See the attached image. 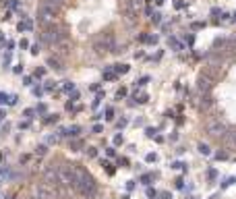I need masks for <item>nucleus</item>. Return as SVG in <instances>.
<instances>
[{"label":"nucleus","instance_id":"30","mask_svg":"<svg viewBox=\"0 0 236 199\" xmlns=\"http://www.w3.org/2000/svg\"><path fill=\"white\" fill-rule=\"evenodd\" d=\"M112 116H114V110H112V106H108V108H106V118L112 120Z\"/></svg>","mask_w":236,"mask_h":199},{"label":"nucleus","instance_id":"44","mask_svg":"<svg viewBox=\"0 0 236 199\" xmlns=\"http://www.w3.org/2000/svg\"><path fill=\"white\" fill-rule=\"evenodd\" d=\"M60 54H69V46H66V44L60 46Z\"/></svg>","mask_w":236,"mask_h":199},{"label":"nucleus","instance_id":"27","mask_svg":"<svg viewBox=\"0 0 236 199\" xmlns=\"http://www.w3.org/2000/svg\"><path fill=\"white\" fill-rule=\"evenodd\" d=\"M145 160H147L149 164H151V162H157V154H147V156H145Z\"/></svg>","mask_w":236,"mask_h":199},{"label":"nucleus","instance_id":"40","mask_svg":"<svg viewBox=\"0 0 236 199\" xmlns=\"http://www.w3.org/2000/svg\"><path fill=\"white\" fill-rule=\"evenodd\" d=\"M35 112H39V114H44V112H46V104H39L37 108H35Z\"/></svg>","mask_w":236,"mask_h":199},{"label":"nucleus","instance_id":"60","mask_svg":"<svg viewBox=\"0 0 236 199\" xmlns=\"http://www.w3.org/2000/svg\"><path fill=\"white\" fill-rule=\"evenodd\" d=\"M29 199H35V197H29Z\"/></svg>","mask_w":236,"mask_h":199},{"label":"nucleus","instance_id":"18","mask_svg":"<svg viewBox=\"0 0 236 199\" xmlns=\"http://www.w3.org/2000/svg\"><path fill=\"white\" fill-rule=\"evenodd\" d=\"M199 151H201L203 156H209V154H211V149H209V145H205V143H199Z\"/></svg>","mask_w":236,"mask_h":199},{"label":"nucleus","instance_id":"4","mask_svg":"<svg viewBox=\"0 0 236 199\" xmlns=\"http://www.w3.org/2000/svg\"><path fill=\"white\" fill-rule=\"evenodd\" d=\"M54 15H56V10L52 9V6L42 4L37 9V21L42 25H52V23H54Z\"/></svg>","mask_w":236,"mask_h":199},{"label":"nucleus","instance_id":"55","mask_svg":"<svg viewBox=\"0 0 236 199\" xmlns=\"http://www.w3.org/2000/svg\"><path fill=\"white\" fill-rule=\"evenodd\" d=\"M4 199H17V195H6Z\"/></svg>","mask_w":236,"mask_h":199},{"label":"nucleus","instance_id":"49","mask_svg":"<svg viewBox=\"0 0 236 199\" xmlns=\"http://www.w3.org/2000/svg\"><path fill=\"white\" fill-rule=\"evenodd\" d=\"M19 46H21V48H27V46H29V42H27V40H21Z\"/></svg>","mask_w":236,"mask_h":199},{"label":"nucleus","instance_id":"58","mask_svg":"<svg viewBox=\"0 0 236 199\" xmlns=\"http://www.w3.org/2000/svg\"><path fill=\"white\" fill-rule=\"evenodd\" d=\"M188 199H197V197H188Z\"/></svg>","mask_w":236,"mask_h":199},{"label":"nucleus","instance_id":"50","mask_svg":"<svg viewBox=\"0 0 236 199\" xmlns=\"http://www.w3.org/2000/svg\"><path fill=\"white\" fill-rule=\"evenodd\" d=\"M93 133H102V124H95V127H93Z\"/></svg>","mask_w":236,"mask_h":199},{"label":"nucleus","instance_id":"16","mask_svg":"<svg viewBox=\"0 0 236 199\" xmlns=\"http://www.w3.org/2000/svg\"><path fill=\"white\" fill-rule=\"evenodd\" d=\"M102 166H104V168H106V172H108L110 176H112V174H114V166L110 164L108 160H102Z\"/></svg>","mask_w":236,"mask_h":199},{"label":"nucleus","instance_id":"3","mask_svg":"<svg viewBox=\"0 0 236 199\" xmlns=\"http://www.w3.org/2000/svg\"><path fill=\"white\" fill-rule=\"evenodd\" d=\"M58 185L75 187V166H58Z\"/></svg>","mask_w":236,"mask_h":199},{"label":"nucleus","instance_id":"5","mask_svg":"<svg viewBox=\"0 0 236 199\" xmlns=\"http://www.w3.org/2000/svg\"><path fill=\"white\" fill-rule=\"evenodd\" d=\"M207 133L211 135V137H224L226 135V124L222 122V120H213V122L207 124Z\"/></svg>","mask_w":236,"mask_h":199},{"label":"nucleus","instance_id":"24","mask_svg":"<svg viewBox=\"0 0 236 199\" xmlns=\"http://www.w3.org/2000/svg\"><path fill=\"white\" fill-rule=\"evenodd\" d=\"M151 21H153V23H162V15H160V13H151Z\"/></svg>","mask_w":236,"mask_h":199},{"label":"nucleus","instance_id":"59","mask_svg":"<svg viewBox=\"0 0 236 199\" xmlns=\"http://www.w3.org/2000/svg\"><path fill=\"white\" fill-rule=\"evenodd\" d=\"M234 19H236V13H234Z\"/></svg>","mask_w":236,"mask_h":199},{"label":"nucleus","instance_id":"42","mask_svg":"<svg viewBox=\"0 0 236 199\" xmlns=\"http://www.w3.org/2000/svg\"><path fill=\"white\" fill-rule=\"evenodd\" d=\"M124 95H126V89H118V91H116V98H118V100L124 98Z\"/></svg>","mask_w":236,"mask_h":199},{"label":"nucleus","instance_id":"29","mask_svg":"<svg viewBox=\"0 0 236 199\" xmlns=\"http://www.w3.org/2000/svg\"><path fill=\"white\" fill-rule=\"evenodd\" d=\"M145 42H147V44H157V35H147Z\"/></svg>","mask_w":236,"mask_h":199},{"label":"nucleus","instance_id":"39","mask_svg":"<svg viewBox=\"0 0 236 199\" xmlns=\"http://www.w3.org/2000/svg\"><path fill=\"white\" fill-rule=\"evenodd\" d=\"M33 114H35V110H31V108L25 110V116H27V118H33Z\"/></svg>","mask_w":236,"mask_h":199},{"label":"nucleus","instance_id":"19","mask_svg":"<svg viewBox=\"0 0 236 199\" xmlns=\"http://www.w3.org/2000/svg\"><path fill=\"white\" fill-rule=\"evenodd\" d=\"M62 89L66 91V94H70V91H75V83H70V81H64L62 85Z\"/></svg>","mask_w":236,"mask_h":199},{"label":"nucleus","instance_id":"38","mask_svg":"<svg viewBox=\"0 0 236 199\" xmlns=\"http://www.w3.org/2000/svg\"><path fill=\"white\" fill-rule=\"evenodd\" d=\"M147 81H149V77H141V79H139V83H135V85H147Z\"/></svg>","mask_w":236,"mask_h":199},{"label":"nucleus","instance_id":"57","mask_svg":"<svg viewBox=\"0 0 236 199\" xmlns=\"http://www.w3.org/2000/svg\"><path fill=\"white\" fill-rule=\"evenodd\" d=\"M155 2H157V4H162V2H164V0H155Z\"/></svg>","mask_w":236,"mask_h":199},{"label":"nucleus","instance_id":"51","mask_svg":"<svg viewBox=\"0 0 236 199\" xmlns=\"http://www.w3.org/2000/svg\"><path fill=\"white\" fill-rule=\"evenodd\" d=\"M141 180H143V183H145V185H147V183H149V180H151V176H149V174H145V176H143V179H141Z\"/></svg>","mask_w":236,"mask_h":199},{"label":"nucleus","instance_id":"52","mask_svg":"<svg viewBox=\"0 0 236 199\" xmlns=\"http://www.w3.org/2000/svg\"><path fill=\"white\" fill-rule=\"evenodd\" d=\"M25 85H33V79H31V77H25Z\"/></svg>","mask_w":236,"mask_h":199},{"label":"nucleus","instance_id":"56","mask_svg":"<svg viewBox=\"0 0 236 199\" xmlns=\"http://www.w3.org/2000/svg\"><path fill=\"white\" fill-rule=\"evenodd\" d=\"M4 116H6V114H4V112H2V110H0V120H2V118H4Z\"/></svg>","mask_w":236,"mask_h":199},{"label":"nucleus","instance_id":"37","mask_svg":"<svg viewBox=\"0 0 236 199\" xmlns=\"http://www.w3.org/2000/svg\"><path fill=\"white\" fill-rule=\"evenodd\" d=\"M13 71H15L17 75H21V73H23V62H19V65H17V66H15V69H13Z\"/></svg>","mask_w":236,"mask_h":199},{"label":"nucleus","instance_id":"32","mask_svg":"<svg viewBox=\"0 0 236 199\" xmlns=\"http://www.w3.org/2000/svg\"><path fill=\"white\" fill-rule=\"evenodd\" d=\"M87 156H89V158H95V156H98V149H95V147H89V149H87Z\"/></svg>","mask_w":236,"mask_h":199},{"label":"nucleus","instance_id":"1","mask_svg":"<svg viewBox=\"0 0 236 199\" xmlns=\"http://www.w3.org/2000/svg\"><path fill=\"white\" fill-rule=\"evenodd\" d=\"M77 193H81L85 199H95L98 195V185H95V179L81 166H75V187Z\"/></svg>","mask_w":236,"mask_h":199},{"label":"nucleus","instance_id":"53","mask_svg":"<svg viewBox=\"0 0 236 199\" xmlns=\"http://www.w3.org/2000/svg\"><path fill=\"white\" fill-rule=\"evenodd\" d=\"M75 100H79V94H77V91H73V95H70V102H75Z\"/></svg>","mask_w":236,"mask_h":199},{"label":"nucleus","instance_id":"25","mask_svg":"<svg viewBox=\"0 0 236 199\" xmlns=\"http://www.w3.org/2000/svg\"><path fill=\"white\" fill-rule=\"evenodd\" d=\"M172 168H174V170H187V164H182V162H174Z\"/></svg>","mask_w":236,"mask_h":199},{"label":"nucleus","instance_id":"28","mask_svg":"<svg viewBox=\"0 0 236 199\" xmlns=\"http://www.w3.org/2000/svg\"><path fill=\"white\" fill-rule=\"evenodd\" d=\"M124 143V137L122 135H116V137H114V145H122Z\"/></svg>","mask_w":236,"mask_h":199},{"label":"nucleus","instance_id":"43","mask_svg":"<svg viewBox=\"0 0 236 199\" xmlns=\"http://www.w3.org/2000/svg\"><path fill=\"white\" fill-rule=\"evenodd\" d=\"M160 199H172V195L168 193V191H164V193H160Z\"/></svg>","mask_w":236,"mask_h":199},{"label":"nucleus","instance_id":"26","mask_svg":"<svg viewBox=\"0 0 236 199\" xmlns=\"http://www.w3.org/2000/svg\"><path fill=\"white\" fill-rule=\"evenodd\" d=\"M56 89V81H48L46 83V91H54Z\"/></svg>","mask_w":236,"mask_h":199},{"label":"nucleus","instance_id":"33","mask_svg":"<svg viewBox=\"0 0 236 199\" xmlns=\"http://www.w3.org/2000/svg\"><path fill=\"white\" fill-rule=\"evenodd\" d=\"M232 183H236V180H234V179H226L224 183H222V189H226V187H230Z\"/></svg>","mask_w":236,"mask_h":199},{"label":"nucleus","instance_id":"10","mask_svg":"<svg viewBox=\"0 0 236 199\" xmlns=\"http://www.w3.org/2000/svg\"><path fill=\"white\" fill-rule=\"evenodd\" d=\"M48 66L50 69H56V71H62V62H60V58H54V56H50L48 58Z\"/></svg>","mask_w":236,"mask_h":199},{"label":"nucleus","instance_id":"9","mask_svg":"<svg viewBox=\"0 0 236 199\" xmlns=\"http://www.w3.org/2000/svg\"><path fill=\"white\" fill-rule=\"evenodd\" d=\"M141 6H143V0H126V10H131V13H137Z\"/></svg>","mask_w":236,"mask_h":199},{"label":"nucleus","instance_id":"20","mask_svg":"<svg viewBox=\"0 0 236 199\" xmlns=\"http://www.w3.org/2000/svg\"><path fill=\"white\" fill-rule=\"evenodd\" d=\"M81 145H83V141H81V139H75L73 143H70V149H73V151H79V147H81Z\"/></svg>","mask_w":236,"mask_h":199},{"label":"nucleus","instance_id":"7","mask_svg":"<svg viewBox=\"0 0 236 199\" xmlns=\"http://www.w3.org/2000/svg\"><path fill=\"white\" fill-rule=\"evenodd\" d=\"M211 79L207 77V75H199V79H197V89L201 91V94H207V91L211 89Z\"/></svg>","mask_w":236,"mask_h":199},{"label":"nucleus","instance_id":"36","mask_svg":"<svg viewBox=\"0 0 236 199\" xmlns=\"http://www.w3.org/2000/svg\"><path fill=\"white\" fill-rule=\"evenodd\" d=\"M42 94H44V89H42V87H33V95H35V98H39Z\"/></svg>","mask_w":236,"mask_h":199},{"label":"nucleus","instance_id":"48","mask_svg":"<svg viewBox=\"0 0 236 199\" xmlns=\"http://www.w3.org/2000/svg\"><path fill=\"white\" fill-rule=\"evenodd\" d=\"M145 135H147V137H153V135H155V129H147V131H145Z\"/></svg>","mask_w":236,"mask_h":199},{"label":"nucleus","instance_id":"13","mask_svg":"<svg viewBox=\"0 0 236 199\" xmlns=\"http://www.w3.org/2000/svg\"><path fill=\"white\" fill-rule=\"evenodd\" d=\"M79 133H81V127H79V124H73V127L66 129V137H79Z\"/></svg>","mask_w":236,"mask_h":199},{"label":"nucleus","instance_id":"2","mask_svg":"<svg viewBox=\"0 0 236 199\" xmlns=\"http://www.w3.org/2000/svg\"><path fill=\"white\" fill-rule=\"evenodd\" d=\"M64 37V31L58 29V27H54V25H46V29L39 33V40L44 42V44L48 46H56L60 44V40Z\"/></svg>","mask_w":236,"mask_h":199},{"label":"nucleus","instance_id":"11","mask_svg":"<svg viewBox=\"0 0 236 199\" xmlns=\"http://www.w3.org/2000/svg\"><path fill=\"white\" fill-rule=\"evenodd\" d=\"M112 69H114V73H116V77H118V75H126L128 71H131V66L128 65H114Z\"/></svg>","mask_w":236,"mask_h":199},{"label":"nucleus","instance_id":"22","mask_svg":"<svg viewBox=\"0 0 236 199\" xmlns=\"http://www.w3.org/2000/svg\"><path fill=\"white\" fill-rule=\"evenodd\" d=\"M46 151H48L46 145H37V147H35V154H37V156H46Z\"/></svg>","mask_w":236,"mask_h":199},{"label":"nucleus","instance_id":"47","mask_svg":"<svg viewBox=\"0 0 236 199\" xmlns=\"http://www.w3.org/2000/svg\"><path fill=\"white\" fill-rule=\"evenodd\" d=\"M106 154L112 158V156H116V151H114V147H108V149H106Z\"/></svg>","mask_w":236,"mask_h":199},{"label":"nucleus","instance_id":"21","mask_svg":"<svg viewBox=\"0 0 236 199\" xmlns=\"http://www.w3.org/2000/svg\"><path fill=\"white\" fill-rule=\"evenodd\" d=\"M135 100H137L139 104H145V102H147V94H135Z\"/></svg>","mask_w":236,"mask_h":199},{"label":"nucleus","instance_id":"45","mask_svg":"<svg viewBox=\"0 0 236 199\" xmlns=\"http://www.w3.org/2000/svg\"><path fill=\"white\" fill-rule=\"evenodd\" d=\"M2 62H4V66H8V62H10V52H6V54H4V60H2Z\"/></svg>","mask_w":236,"mask_h":199},{"label":"nucleus","instance_id":"54","mask_svg":"<svg viewBox=\"0 0 236 199\" xmlns=\"http://www.w3.org/2000/svg\"><path fill=\"white\" fill-rule=\"evenodd\" d=\"M147 195H149V197H155L157 193H155V191H153V189H147Z\"/></svg>","mask_w":236,"mask_h":199},{"label":"nucleus","instance_id":"15","mask_svg":"<svg viewBox=\"0 0 236 199\" xmlns=\"http://www.w3.org/2000/svg\"><path fill=\"white\" fill-rule=\"evenodd\" d=\"M168 46H170V48H174V50H182V44L176 40V37H170V40H168Z\"/></svg>","mask_w":236,"mask_h":199},{"label":"nucleus","instance_id":"8","mask_svg":"<svg viewBox=\"0 0 236 199\" xmlns=\"http://www.w3.org/2000/svg\"><path fill=\"white\" fill-rule=\"evenodd\" d=\"M46 185H50V187H52V185H58V168H54V166H50L48 170H46Z\"/></svg>","mask_w":236,"mask_h":199},{"label":"nucleus","instance_id":"14","mask_svg":"<svg viewBox=\"0 0 236 199\" xmlns=\"http://www.w3.org/2000/svg\"><path fill=\"white\" fill-rule=\"evenodd\" d=\"M17 29L19 31H31L33 29V23H31V21H21V23L17 25Z\"/></svg>","mask_w":236,"mask_h":199},{"label":"nucleus","instance_id":"46","mask_svg":"<svg viewBox=\"0 0 236 199\" xmlns=\"http://www.w3.org/2000/svg\"><path fill=\"white\" fill-rule=\"evenodd\" d=\"M56 141H58V137H56V135H50V137H48V143H56Z\"/></svg>","mask_w":236,"mask_h":199},{"label":"nucleus","instance_id":"23","mask_svg":"<svg viewBox=\"0 0 236 199\" xmlns=\"http://www.w3.org/2000/svg\"><path fill=\"white\" fill-rule=\"evenodd\" d=\"M56 120H58V114H48V118L44 120L46 124H52V122H56Z\"/></svg>","mask_w":236,"mask_h":199},{"label":"nucleus","instance_id":"17","mask_svg":"<svg viewBox=\"0 0 236 199\" xmlns=\"http://www.w3.org/2000/svg\"><path fill=\"white\" fill-rule=\"evenodd\" d=\"M62 2H64V0H44V4L46 6H52V9H54V6H60Z\"/></svg>","mask_w":236,"mask_h":199},{"label":"nucleus","instance_id":"6","mask_svg":"<svg viewBox=\"0 0 236 199\" xmlns=\"http://www.w3.org/2000/svg\"><path fill=\"white\" fill-rule=\"evenodd\" d=\"M35 199H54V189L46 183L37 185L35 187Z\"/></svg>","mask_w":236,"mask_h":199},{"label":"nucleus","instance_id":"35","mask_svg":"<svg viewBox=\"0 0 236 199\" xmlns=\"http://www.w3.org/2000/svg\"><path fill=\"white\" fill-rule=\"evenodd\" d=\"M116 127H118V129H124V127H126V118H120L116 122Z\"/></svg>","mask_w":236,"mask_h":199},{"label":"nucleus","instance_id":"34","mask_svg":"<svg viewBox=\"0 0 236 199\" xmlns=\"http://www.w3.org/2000/svg\"><path fill=\"white\" fill-rule=\"evenodd\" d=\"M29 52H31L33 56H37V54H39V46H37V44H33V46H31V50H29Z\"/></svg>","mask_w":236,"mask_h":199},{"label":"nucleus","instance_id":"12","mask_svg":"<svg viewBox=\"0 0 236 199\" xmlns=\"http://www.w3.org/2000/svg\"><path fill=\"white\" fill-rule=\"evenodd\" d=\"M211 104H213V100L209 98V95H203V98H201V102H199V108H201V110H207Z\"/></svg>","mask_w":236,"mask_h":199},{"label":"nucleus","instance_id":"41","mask_svg":"<svg viewBox=\"0 0 236 199\" xmlns=\"http://www.w3.org/2000/svg\"><path fill=\"white\" fill-rule=\"evenodd\" d=\"M44 73H46V69H35V77H37V79L44 77Z\"/></svg>","mask_w":236,"mask_h":199},{"label":"nucleus","instance_id":"31","mask_svg":"<svg viewBox=\"0 0 236 199\" xmlns=\"http://www.w3.org/2000/svg\"><path fill=\"white\" fill-rule=\"evenodd\" d=\"M216 160H228V154H226V151H217V154H216Z\"/></svg>","mask_w":236,"mask_h":199}]
</instances>
